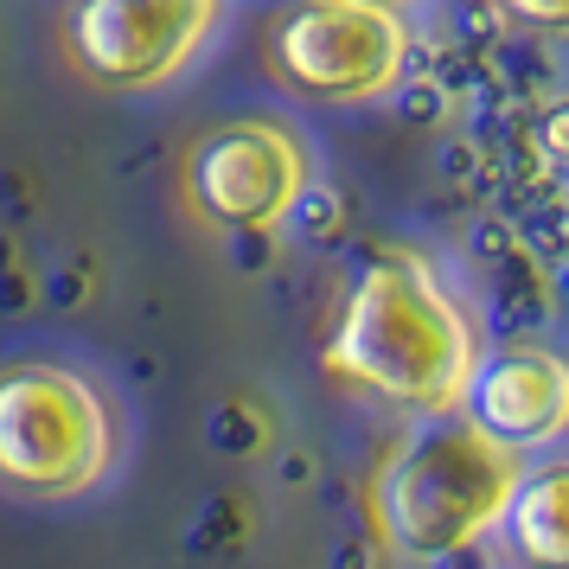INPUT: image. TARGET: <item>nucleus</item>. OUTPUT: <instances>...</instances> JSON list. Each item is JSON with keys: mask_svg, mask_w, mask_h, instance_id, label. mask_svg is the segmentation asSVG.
<instances>
[{"mask_svg": "<svg viewBox=\"0 0 569 569\" xmlns=\"http://www.w3.org/2000/svg\"><path fill=\"white\" fill-rule=\"evenodd\" d=\"M480 327L441 269L410 243H385L359 262L327 333V378L359 390L371 403L441 422L461 416V397L480 371Z\"/></svg>", "mask_w": 569, "mask_h": 569, "instance_id": "obj_1", "label": "nucleus"}, {"mask_svg": "<svg viewBox=\"0 0 569 569\" xmlns=\"http://www.w3.org/2000/svg\"><path fill=\"white\" fill-rule=\"evenodd\" d=\"M518 480L525 455L480 436L467 416H441L390 441L371 467L365 512L397 563H455L499 531Z\"/></svg>", "mask_w": 569, "mask_h": 569, "instance_id": "obj_2", "label": "nucleus"}, {"mask_svg": "<svg viewBox=\"0 0 569 569\" xmlns=\"http://www.w3.org/2000/svg\"><path fill=\"white\" fill-rule=\"evenodd\" d=\"M116 410L78 365L20 359L0 371V487L32 506H64L109 480Z\"/></svg>", "mask_w": 569, "mask_h": 569, "instance_id": "obj_3", "label": "nucleus"}, {"mask_svg": "<svg viewBox=\"0 0 569 569\" xmlns=\"http://www.w3.org/2000/svg\"><path fill=\"white\" fill-rule=\"evenodd\" d=\"M410 13L378 0H295L269 32V71L308 103H385L410 78Z\"/></svg>", "mask_w": 569, "mask_h": 569, "instance_id": "obj_4", "label": "nucleus"}, {"mask_svg": "<svg viewBox=\"0 0 569 569\" xmlns=\"http://www.w3.org/2000/svg\"><path fill=\"white\" fill-rule=\"evenodd\" d=\"M224 27V0H71L64 52L97 90L148 97L186 78Z\"/></svg>", "mask_w": 569, "mask_h": 569, "instance_id": "obj_5", "label": "nucleus"}, {"mask_svg": "<svg viewBox=\"0 0 569 569\" xmlns=\"http://www.w3.org/2000/svg\"><path fill=\"white\" fill-rule=\"evenodd\" d=\"M313 160L308 141L276 116H237L192 141L186 154V199L218 231H276L308 199Z\"/></svg>", "mask_w": 569, "mask_h": 569, "instance_id": "obj_6", "label": "nucleus"}, {"mask_svg": "<svg viewBox=\"0 0 569 569\" xmlns=\"http://www.w3.org/2000/svg\"><path fill=\"white\" fill-rule=\"evenodd\" d=\"M461 416L512 455H543L569 429V365L543 346L480 352V371L461 397Z\"/></svg>", "mask_w": 569, "mask_h": 569, "instance_id": "obj_7", "label": "nucleus"}, {"mask_svg": "<svg viewBox=\"0 0 569 569\" xmlns=\"http://www.w3.org/2000/svg\"><path fill=\"white\" fill-rule=\"evenodd\" d=\"M563 518H569V473H563V461H543V467H525V480L506 499L499 531L512 538V550L531 569H563V557H569Z\"/></svg>", "mask_w": 569, "mask_h": 569, "instance_id": "obj_8", "label": "nucleus"}, {"mask_svg": "<svg viewBox=\"0 0 569 569\" xmlns=\"http://www.w3.org/2000/svg\"><path fill=\"white\" fill-rule=\"evenodd\" d=\"M506 13H512V20H525V27H538V32H563L569 0H506Z\"/></svg>", "mask_w": 569, "mask_h": 569, "instance_id": "obj_9", "label": "nucleus"}, {"mask_svg": "<svg viewBox=\"0 0 569 569\" xmlns=\"http://www.w3.org/2000/svg\"><path fill=\"white\" fill-rule=\"evenodd\" d=\"M378 7H397V13H410V7H422V0H378Z\"/></svg>", "mask_w": 569, "mask_h": 569, "instance_id": "obj_10", "label": "nucleus"}]
</instances>
